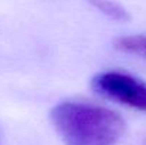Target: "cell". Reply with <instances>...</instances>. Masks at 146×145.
Masks as SVG:
<instances>
[{
  "label": "cell",
  "instance_id": "1",
  "mask_svg": "<svg viewBox=\"0 0 146 145\" xmlns=\"http://www.w3.org/2000/svg\"><path fill=\"white\" fill-rule=\"evenodd\" d=\"M50 118L64 145H116L126 128L113 110L81 101L57 104Z\"/></svg>",
  "mask_w": 146,
  "mask_h": 145
},
{
  "label": "cell",
  "instance_id": "2",
  "mask_svg": "<svg viewBox=\"0 0 146 145\" xmlns=\"http://www.w3.org/2000/svg\"><path fill=\"white\" fill-rule=\"evenodd\" d=\"M98 94L146 112V84L122 71H104L91 80Z\"/></svg>",
  "mask_w": 146,
  "mask_h": 145
},
{
  "label": "cell",
  "instance_id": "3",
  "mask_svg": "<svg viewBox=\"0 0 146 145\" xmlns=\"http://www.w3.org/2000/svg\"><path fill=\"white\" fill-rule=\"evenodd\" d=\"M115 47L125 53L138 54L146 58V36L136 34V36H125L119 37L115 41Z\"/></svg>",
  "mask_w": 146,
  "mask_h": 145
},
{
  "label": "cell",
  "instance_id": "4",
  "mask_svg": "<svg viewBox=\"0 0 146 145\" xmlns=\"http://www.w3.org/2000/svg\"><path fill=\"white\" fill-rule=\"evenodd\" d=\"M90 1L101 13L106 14L108 17H111L116 21H125L129 19L126 10L119 3H116L113 0H90Z\"/></svg>",
  "mask_w": 146,
  "mask_h": 145
},
{
  "label": "cell",
  "instance_id": "5",
  "mask_svg": "<svg viewBox=\"0 0 146 145\" xmlns=\"http://www.w3.org/2000/svg\"><path fill=\"white\" fill-rule=\"evenodd\" d=\"M0 145H4V140H3V132L0 130Z\"/></svg>",
  "mask_w": 146,
  "mask_h": 145
}]
</instances>
